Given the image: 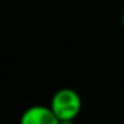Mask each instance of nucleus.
Returning a JSON list of instances; mask_svg holds the SVG:
<instances>
[{"label":"nucleus","mask_w":124,"mask_h":124,"mask_svg":"<svg viewBox=\"0 0 124 124\" xmlns=\"http://www.w3.org/2000/svg\"><path fill=\"white\" fill-rule=\"evenodd\" d=\"M50 108L60 121L75 120L82 109V98L72 88H61L53 95Z\"/></svg>","instance_id":"f257e3e1"},{"label":"nucleus","mask_w":124,"mask_h":124,"mask_svg":"<svg viewBox=\"0 0 124 124\" xmlns=\"http://www.w3.org/2000/svg\"><path fill=\"white\" fill-rule=\"evenodd\" d=\"M60 120L45 105H32L23 111L19 124H58Z\"/></svg>","instance_id":"f03ea898"},{"label":"nucleus","mask_w":124,"mask_h":124,"mask_svg":"<svg viewBox=\"0 0 124 124\" xmlns=\"http://www.w3.org/2000/svg\"><path fill=\"white\" fill-rule=\"evenodd\" d=\"M58 124H76V123H75V120H61Z\"/></svg>","instance_id":"7ed1b4c3"},{"label":"nucleus","mask_w":124,"mask_h":124,"mask_svg":"<svg viewBox=\"0 0 124 124\" xmlns=\"http://www.w3.org/2000/svg\"><path fill=\"white\" fill-rule=\"evenodd\" d=\"M121 23H123V26H124V12H123V16H121Z\"/></svg>","instance_id":"20e7f679"}]
</instances>
